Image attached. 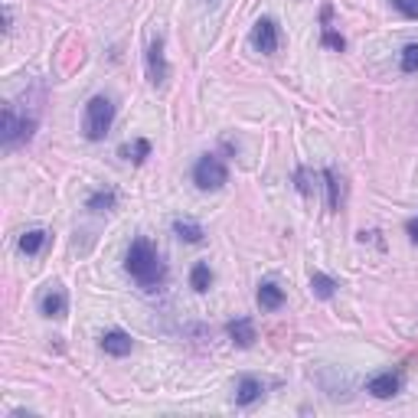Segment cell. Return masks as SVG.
<instances>
[{
    "instance_id": "1",
    "label": "cell",
    "mask_w": 418,
    "mask_h": 418,
    "mask_svg": "<svg viewBox=\"0 0 418 418\" xmlns=\"http://www.w3.org/2000/svg\"><path fill=\"white\" fill-rule=\"evenodd\" d=\"M124 268L131 271V275H135L144 288L161 284L163 275H167L161 255L154 252V245H150L148 239H135V242H131V248H128V258H124Z\"/></svg>"
},
{
    "instance_id": "2",
    "label": "cell",
    "mask_w": 418,
    "mask_h": 418,
    "mask_svg": "<svg viewBox=\"0 0 418 418\" xmlns=\"http://www.w3.org/2000/svg\"><path fill=\"white\" fill-rule=\"evenodd\" d=\"M111 121H115V105H111V98L95 95L92 102L85 105V118H82V131H85V137H89V141H105Z\"/></svg>"
},
{
    "instance_id": "3",
    "label": "cell",
    "mask_w": 418,
    "mask_h": 418,
    "mask_svg": "<svg viewBox=\"0 0 418 418\" xmlns=\"http://www.w3.org/2000/svg\"><path fill=\"white\" fill-rule=\"evenodd\" d=\"M193 180H196L200 189H219V187H226L229 170H226V163L219 161V157H200L196 170H193Z\"/></svg>"
},
{
    "instance_id": "4",
    "label": "cell",
    "mask_w": 418,
    "mask_h": 418,
    "mask_svg": "<svg viewBox=\"0 0 418 418\" xmlns=\"http://www.w3.org/2000/svg\"><path fill=\"white\" fill-rule=\"evenodd\" d=\"M30 135H33V121L30 118H16V111L7 105L3 108V144L16 148V144L30 141Z\"/></svg>"
},
{
    "instance_id": "5",
    "label": "cell",
    "mask_w": 418,
    "mask_h": 418,
    "mask_svg": "<svg viewBox=\"0 0 418 418\" xmlns=\"http://www.w3.org/2000/svg\"><path fill=\"white\" fill-rule=\"evenodd\" d=\"M252 46L265 56L275 53V49H278V23L268 20V16H262L255 27H252Z\"/></svg>"
},
{
    "instance_id": "6",
    "label": "cell",
    "mask_w": 418,
    "mask_h": 418,
    "mask_svg": "<svg viewBox=\"0 0 418 418\" xmlns=\"http://www.w3.org/2000/svg\"><path fill=\"white\" fill-rule=\"evenodd\" d=\"M167 76H170V66H167V59H163V40L157 36L148 49V79L154 82V85H163Z\"/></svg>"
},
{
    "instance_id": "7",
    "label": "cell",
    "mask_w": 418,
    "mask_h": 418,
    "mask_svg": "<svg viewBox=\"0 0 418 418\" xmlns=\"http://www.w3.org/2000/svg\"><path fill=\"white\" fill-rule=\"evenodd\" d=\"M40 307H43V314L46 317H66L69 314V297H66V291L62 288H53V291H46L43 294V301H40Z\"/></svg>"
},
{
    "instance_id": "8",
    "label": "cell",
    "mask_w": 418,
    "mask_h": 418,
    "mask_svg": "<svg viewBox=\"0 0 418 418\" xmlns=\"http://www.w3.org/2000/svg\"><path fill=\"white\" fill-rule=\"evenodd\" d=\"M366 392H373L376 399H392L399 392V376L395 373H379L366 382Z\"/></svg>"
},
{
    "instance_id": "9",
    "label": "cell",
    "mask_w": 418,
    "mask_h": 418,
    "mask_svg": "<svg viewBox=\"0 0 418 418\" xmlns=\"http://www.w3.org/2000/svg\"><path fill=\"white\" fill-rule=\"evenodd\" d=\"M229 337H232L235 347L248 350V347L255 343V324H252L248 317H239V321H232V324H229Z\"/></svg>"
},
{
    "instance_id": "10",
    "label": "cell",
    "mask_w": 418,
    "mask_h": 418,
    "mask_svg": "<svg viewBox=\"0 0 418 418\" xmlns=\"http://www.w3.org/2000/svg\"><path fill=\"white\" fill-rule=\"evenodd\" d=\"M102 350L111 353V356H128V353H131V337H128L124 330H108V334L102 337Z\"/></svg>"
},
{
    "instance_id": "11",
    "label": "cell",
    "mask_w": 418,
    "mask_h": 418,
    "mask_svg": "<svg viewBox=\"0 0 418 418\" xmlns=\"http://www.w3.org/2000/svg\"><path fill=\"white\" fill-rule=\"evenodd\" d=\"M258 304H262L265 310H278L284 304V291L278 288V284L265 281L262 288H258Z\"/></svg>"
},
{
    "instance_id": "12",
    "label": "cell",
    "mask_w": 418,
    "mask_h": 418,
    "mask_svg": "<svg viewBox=\"0 0 418 418\" xmlns=\"http://www.w3.org/2000/svg\"><path fill=\"white\" fill-rule=\"evenodd\" d=\"M262 382L258 379H252V376H245L242 382H239V389H235V402L239 405H252L255 399H262Z\"/></svg>"
},
{
    "instance_id": "13",
    "label": "cell",
    "mask_w": 418,
    "mask_h": 418,
    "mask_svg": "<svg viewBox=\"0 0 418 418\" xmlns=\"http://www.w3.org/2000/svg\"><path fill=\"white\" fill-rule=\"evenodd\" d=\"M174 232L183 239V242H202V226L200 222H193V219H176Z\"/></svg>"
},
{
    "instance_id": "14",
    "label": "cell",
    "mask_w": 418,
    "mask_h": 418,
    "mask_svg": "<svg viewBox=\"0 0 418 418\" xmlns=\"http://www.w3.org/2000/svg\"><path fill=\"white\" fill-rule=\"evenodd\" d=\"M310 291H314L317 297H334L337 281H334V278H327V275H321V271H314V275H310Z\"/></svg>"
},
{
    "instance_id": "15",
    "label": "cell",
    "mask_w": 418,
    "mask_h": 418,
    "mask_svg": "<svg viewBox=\"0 0 418 418\" xmlns=\"http://www.w3.org/2000/svg\"><path fill=\"white\" fill-rule=\"evenodd\" d=\"M43 242H46V232L33 229V232H27V235H20V252H23V255H36L43 248Z\"/></svg>"
},
{
    "instance_id": "16",
    "label": "cell",
    "mask_w": 418,
    "mask_h": 418,
    "mask_svg": "<svg viewBox=\"0 0 418 418\" xmlns=\"http://www.w3.org/2000/svg\"><path fill=\"white\" fill-rule=\"evenodd\" d=\"M89 209H92V213H108V209H115V189L92 193V196H89Z\"/></svg>"
},
{
    "instance_id": "17",
    "label": "cell",
    "mask_w": 418,
    "mask_h": 418,
    "mask_svg": "<svg viewBox=\"0 0 418 418\" xmlns=\"http://www.w3.org/2000/svg\"><path fill=\"white\" fill-rule=\"evenodd\" d=\"M189 284H193V291H209V284H213V271L209 265H196V268L189 271Z\"/></svg>"
},
{
    "instance_id": "18",
    "label": "cell",
    "mask_w": 418,
    "mask_h": 418,
    "mask_svg": "<svg viewBox=\"0 0 418 418\" xmlns=\"http://www.w3.org/2000/svg\"><path fill=\"white\" fill-rule=\"evenodd\" d=\"M324 180H327V196H330V209H340V180L334 170H324Z\"/></svg>"
},
{
    "instance_id": "19",
    "label": "cell",
    "mask_w": 418,
    "mask_h": 418,
    "mask_svg": "<svg viewBox=\"0 0 418 418\" xmlns=\"http://www.w3.org/2000/svg\"><path fill=\"white\" fill-rule=\"evenodd\" d=\"M402 72H418V43L402 49Z\"/></svg>"
},
{
    "instance_id": "20",
    "label": "cell",
    "mask_w": 418,
    "mask_h": 418,
    "mask_svg": "<svg viewBox=\"0 0 418 418\" xmlns=\"http://www.w3.org/2000/svg\"><path fill=\"white\" fill-rule=\"evenodd\" d=\"M392 7H395L399 14L412 16V20H415V16H418V0H392Z\"/></svg>"
},
{
    "instance_id": "21",
    "label": "cell",
    "mask_w": 418,
    "mask_h": 418,
    "mask_svg": "<svg viewBox=\"0 0 418 418\" xmlns=\"http://www.w3.org/2000/svg\"><path fill=\"white\" fill-rule=\"evenodd\" d=\"M310 180H314V176H310V170H297V174H294V183H297V189H301L304 196L314 189V187H310Z\"/></svg>"
},
{
    "instance_id": "22",
    "label": "cell",
    "mask_w": 418,
    "mask_h": 418,
    "mask_svg": "<svg viewBox=\"0 0 418 418\" xmlns=\"http://www.w3.org/2000/svg\"><path fill=\"white\" fill-rule=\"evenodd\" d=\"M324 43H327V46H334V49H343V36H337L330 27L324 30Z\"/></svg>"
},
{
    "instance_id": "23",
    "label": "cell",
    "mask_w": 418,
    "mask_h": 418,
    "mask_svg": "<svg viewBox=\"0 0 418 418\" xmlns=\"http://www.w3.org/2000/svg\"><path fill=\"white\" fill-rule=\"evenodd\" d=\"M148 154H150V144H148V141H137V144H135V161L144 163V157H148Z\"/></svg>"
},
{
    "instance_id": "24",
    "label": "cell",
    "mask_w": 418,
    "mask_h": 418,
    "mask_svg": "<svg viewBox=\"0 0 418 418\" xmlns=\"http://www.w3.org/2000/svg\"><path fill=\"white\" fill-rule=\"evenodd\" d=\"M405 229H408V235H412V242L418 245V219H408V226H405Z\"/></svg>"
}]
</instances>
